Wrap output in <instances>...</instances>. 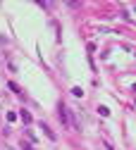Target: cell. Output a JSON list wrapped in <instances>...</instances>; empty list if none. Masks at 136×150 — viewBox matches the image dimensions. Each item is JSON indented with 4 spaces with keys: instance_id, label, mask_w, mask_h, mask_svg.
Wrapping results in <instances>:
<instances>
[{
    "instance_id": "obj_3",
    "label": "cell",
    "mask_w": 136,
    "mask_h": 150,
    "mask_svg": "<svg viewBox=\"0 0 136 150\" xmlns=\"http://www.w3.org/2000/svg\"><path fill=\"white\" fill-rule=\"evenodd\" d=\"M43 129H46V136H48V138H50V141H55V134H53V131H50V129H48V126H46V124H43Z\"/></svg>"
},
{
    "instance_id": "obj_4",
    "label": "cell",
    "mask_w": 136,
    "mask_h": 150,
    "mask_svg": "<svg viewBox=\"0 0 136 150\" xmlns=\"http://www.w3.org/2000/svg\"><path fill=\"white\" fill-rule=\"evenodd\" d=\"M72 93H74V96H76V98H79V96H84V91H81L79 86H76V88H72Z\"/></svg>"
},
{
    "instance_id": "obj_5",
    "label": "cell",
    "mask_w": 136,
    "mask_h": 150,
    "mask_svg": "<svg viewBox=\"0 0 136 150\" xmlns=\"http://www.w3.org/2000/svg\"><path fill=\"white\" fill-rule=\"evenodd\" d=\"M98 112H100L103 117H108V115H110V110H108V107H98Z\"/></svg>"
},
{
    "instance_id": "obj_2",
    "label": "cell",
    "mask_w": 136,
    "mask_h": 150,
    "mask_svg": "<svg viewBox=\"0 0 136 150\" xmlns=\"http://www.w3.org/2000/svg\"><path fill=\"white\" fill-rule=\"evenodd\" d=\"M19 117H22V119H24L26 124H31V122H33V117H31V112H26V110H22V112H19Z\"/></svg>"
},
{
    "instance_id": "obj_1",
    "label": "cell",
    "mask_w": 136,
    "mask_h": 150,
    "mask_svg": "<svg viewBox=\"0 0 136 150\" xmlns=\"http://www.w3.org/2000/svg\"><path fill=\"white\" fill-rule=\"evenodd\" d=\"M57 110H60V122H62L65 126L79 129V122H74V119H72V110H69V107H65V103H60V105H57Z\"/></svg>"
}]
</instances>
